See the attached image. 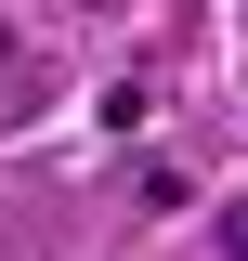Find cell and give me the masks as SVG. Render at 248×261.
Returning <instances> with one entry per match:
<instances>
[{"label": "cell", "instance_id": "1", "mask_svg": "<svg viewBox=\"0 0 248 261\" xmlns=\"http://www.w3.org/2000/svg\"><path fill=\"white\" fill-rule=\"evenodd\" d=\"M222 261H248V196H235V209H222Z\"/></svg>", "mask_w": 248, "mask_h": 261}]
</instances>
